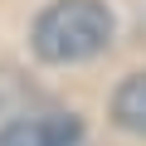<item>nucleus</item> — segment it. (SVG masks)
Returning a JSON list of instances; mask_svg holds the SVG:
<instances>
[{
    "instance_id": "obj_1",
    "label": "nucleus",
    "mask_w": 146,
    "mask_h": 146,
    "mask_svg": "<svg viewBox=\"0 0 146 146\" xmlns=\"http://www.w3.org/2000/svg\"><path fill=\"white\" fill-rule=\"evenodd\" d=\"M117 25L112 10L102 0H54V5L39 10L34 29H29V49L44 63H88L112 44Z\"/></svg>"
},
{
    "instance_id": "obj_2",
    "label": "nucleus",
    "mask_w": 146,
    "mask_h": 146,
    "mask_svg": "<svg viewBox=\"0 0 146 146\" xmlns=\"http://www.w3.org/2000/svg\"><path fill=\"white\" fill-rule=\"evenodd\" d=\"M88 127L78 112H34L0 127V146H83Z\"/></svg>"
},
{
    "instance_id": "obj_3",
    "label": "nucleus",
    "mask_w": 146,
    "mask_h": 146,
    "mask_svg": "<svg viewBox=\"0 0 146 146\" xmlns=\"http://www.w3.org/2000/svg\"><path fill=\"white\" fill-rule=\"evenodd\" d=\"M112 122L131 136H146V73H131V78L117 83L112 93Z\"/></svg>"
}]
</instances>
